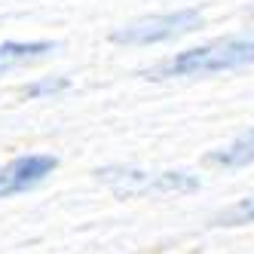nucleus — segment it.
<instances>
[{
  "label": "nucleus",
  "instance_id": "obj_7",
  "mask_svg": "<svg viewBox=\"0 0 254 254\" xmlns=\"http://www.w3.org/2000/svg\"><path fill=\"white\" fill-rule=\"evenodd\" d=\"M217 227H239V224H254V196L239 199L236 205L224 208L221 214H214Z\"/></svg>",
  "mask_w": 254,
  "mask_h": 254
},
{
  "label": "nucleus",
  "instance_id": "obj_5",
  "mask_svg": "<svg viewBox=\"0 0 254 254\" xmlns=\"http://www.w3.org/2000/svg\"><path fill=\"white\" fill-rule=\"evenodd\" d=\"M208 166H221V169H242V166H251L254 162V129L239 135L233 144H227V147L214 150L205 156Z\"/></svg>",
  "mask_w": 254,
  "mask_h": 254
},
{
  "label": "nucleus",
  "instance_id": "obj_3",
  "mask_svg": "<svg viewBox=\"0 0 254 254\" xmlns=\"http://www.w3.org/2000/svg\"><path fill=\"white\" fill-rule=\"evenodd\" d=\"M202 28V12L199 9H178V12H166V15H150V19L132 22L120 31H114V43L120 46H150V43H162V40H175L184 34Z\"/></svg>",
  "mask_w": 254,
  "mask_h": 254
},
{
  "label": "nucleus",
  "instance_id": "obj_8",
  "mask_svg": "<svg viewBox=\"0 0 254 254\" xmlns=\"http://www.w3.org/2000/svg\"><path fill=\"white\" fill-rule=\"evenodd\" d=\"M67 77H46V80H37V83H28L22 89V95L25 98H40V95H56L62 92V89H67Z\"/></svg>",
  "mask_w": 254,
  "mask_h": 254
},
{
  "label": "nucleus",
  "instance_id": "obj_6",
  "mask_svg": "<svg viewBox=\"0 0 254 254\" xmlns=\"http://www.w3.org/2000/svg\"><path fill=\"white\" fill-rule=\"evenodd\" d=\"M52 49L56 46L46 43V40H37V43H0V70H12V67L31 64V62H40Z\"/></svg>",
  "mask_w": 254,
  "mask_h": 254
},
{
  "label": "nucleus",
  "instance_id": "obj_2",
  "mask_svg": "<svg viewBox=\"0 0 254 254\" xmlns=\"http://www.w3.org/2000/svg\"><path fill=\"white\" fill-rule=\"evenodd\" d=\"M98 181H104L117 196H166L199 190V178L187 172H141L126 166L98 169Z\"/></svg>",
  "mask_w": 254,
  "mask_h": 254
},
{
  "label": "nucleus",
  "instance_id": "obj_4",
  "mask_svg": "<svg viewBox=\"0 0 254 254\" xmlns=\"http://www.w3.org/2000/svg\"><path fill=\"white\" fill-rule=\"evenodd\" d=\"M59 159L52 153H28V156H15L12 162L0 166V199L15 196V193H28L31 187H37L40 181H46L56 172Z\"/></svg>",
  "mask_w": 254,
  "mask_h": 254
},
{
  "label": "nucleus",
  "instance_id": "obj_1",
  "mask_svg": "<svg viewBox=\"0 0 254 254\" xmlns=\"http://www.w3.org/2000/svg\"><path fill=\"white\" fill-rule=\"evenodd\" d=\"M254 64V40H214L205 46L184 49L178 56L159 62L147 70L153 80H172V77H205V74H224V70H242Z\"/></svg>",
  "mask_w": 254,
  "mask_h": 254
}]
</instances>
